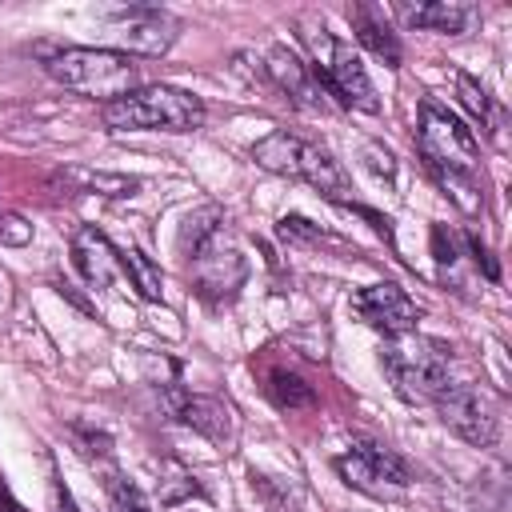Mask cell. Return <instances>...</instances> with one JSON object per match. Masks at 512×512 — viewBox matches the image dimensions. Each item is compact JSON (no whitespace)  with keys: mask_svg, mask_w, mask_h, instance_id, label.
Segmentation results:
<instances>
[{"mask_svg":"<svg viewBox=\"0 0 512 512\" xmlns=\"http://www.w3.org/2000/svg\"><path fill=\"white\" fill-rule=\"evenodd\" d=\"M380 364L392 380V392L408 404H432L448 388L452 348L436 336L400 332L380 344Z\"/></svg>","mask_w":512,"mask_h":512,"instance_id":"obj_1","label":"cell"},{"mask_svg":"<svg viewBox=\"0 0 512 512\" xmlns=\"http://www.w3.org/2000/svg\"><path fill=\"white\" fill-rule=\"evenodd\" d=\"M112 132H196L204 124L200 96L172 84H144L100 108Z\"/></svg>","mask_w":512,"mask_h":512,"instance_id":"obj_2","label":"cell"},{"mask_svg":"<svg viewBox=\"0 0 512 512\" xmlns=\"http://www.w3.org/2000/svg\"><path fill=\"white\" fill-rule=\"evenodd\" d=\"M300 40H304L308 52H312L308 72H312V80L320 84L324 96H332L340 108L380 112L376 88H372V80H368V72H364V64H360V56H356L344 40H336L324 24H304Z\"/></svg>","mask_w":512,"mask_h":512,"instance_id":"obj_3","label":"cell"},{"mask_svg":"<svg viewBox=\"0 0 512 512\" xmlns=\"http://www.w3.org/2000/svg\"><path fill=\"white\" fill-rule=\"evenodd\" d=\"M48 76L72 92L112 104L136 88L140 64L128 52H112V48H60L48 56Z\"/></svg>","mask_w":512,"mask_h":512,"instance_id":"obj_4","label":"cell"},{"mask_svg":"<svg viewBox=\"0 0 512 512\" xmlns=\"http://www.w3.org/2000/svg\"><path fill=\"white\" fill-rule=\"evenodd\" d=\"M416 148L428 172H476V132L432 96L420 104Z\"/></svg>","mask_w":512,"mask_h":512,"instance_id":"obj_5","label":"cell"},{"mask_svg":"<svg viewBox=\"0 0 512 512\" xmlns=\"http://www.w3.org/2000/svg\"><path fill=\"white\" fill-rule=\"evenodd\" d=\"M336 472H340V480H344L348 488L368 492V496L404 492V488L412 484L408 464H404L392 448H384V444H376V440H352L348 452L336 456Z\"/></svg>","mask_w":512,"mask_h":512,"instance_id":"obj_6","label":"cell"},{"mask_svg":"<svg viewBox=\"0 0 512 512\" xmlns=\"http://www.w3.org/2000/svg\"><path fill=\"white\" fill-rule=\"evenodd\" d=\"M432 404H436L444 428H452L472 448H492L496 444L500 424H496V412H492V404H488V396L480 388H472V384H448Z\"/></svg>","mask_w":512,"mask_h":512,"instance_id":"obj_7","label":"cell"},{"mask_svg":"<svg viewBox=\"0 0 512 512\" xmlns=\"http://www.w3.org/2000/svg\"><path fill=\"white\" fill-rule=\"evenodd\" d=\"M244 276H248V264L232 244H224V232L192 256V284H196L200 300L212 304V308L232 304L240 284H244Z\"/></svg>","mask_w":512,"mask_h":512,"instance_id":"obj_8","label":"cell"},{"mask_svg":"<svg viewBox=\"0 0 512 512\" xmlns=\"http://www.w3.org/2000/svg\"><path fill=\"white\" fill-rule=\"evenodd\" d=\"M352 312H356L368 328L384 332V340H388V336H400V332H416V320H420V304H416L400 284H388V280L360 288V292L352 296Z\"/></svg>","mask_w":512,"mask_h":512,"instance_id":"obj_9","label":"cell"},{"mask_svg":"<svg viewBox=\"0 0 512 512\" xmlns=\"http://www.w3.org/2000/svg\"><path fill=\"white\" fill-rule=\"evenodd\" d=\"M108 16L120 24V40L128 44V52L140 56H164L180 36V24L156 4H120L108 8Z\"/></svg>","mask_w":512,"mask_h":512,"instance_id":"obj_10","label":"cell"},{"mask_svg":"<svg viewBox=\"0 0 512 512\" xmlns=\"http://www.w3.org/2000/svg\"><path fill=\"white\" fill-rule=\"evenodd\" d=\"M264 76L296 104V108H308V112H324L328 108V100H324V92H320V84L312 80V72H308V64L296 56V52H288L284 44H276V48H268V64H264Z\"/></svg>","mask_w":512,"mask_h":512,"instance_id":"obj_11","label":"cell"},{"mask_svg":"<svg viewBox=\"0 0 512 512\" xmlns=\"http://www.w3.org/2000/svg\"><path fill=\"white\" fill-rule=\"evenodd\" d=\"M396 16H400L408 28L444 32V36H464V32L480 20V8H476V4H460V0H428V4H396Z\"/></svg>","mask_w":512,"mask_h":512,"instance_id":"obj_12","label":"cell"},{"mask_svg":"<svg viewBox=\"0 0 512 512\" xmlns=\"http://www.w3.org/2000/svg\"><path fill=\"white\" fill-rule=\"evenodd\" d=\"M72 260H76L80 276H84L92 288H108L112 276H116V268H120L116 248H112L108 236H104L100 228H92V224L76 228V236H72Z\"/></svg>","mask_w":512,"mask_h":512,"instance_id":"obj_13","label":"cell"},{"mask_svg":"<svg viewBox=\"0 0 512 512\" xmlns=\"http://www.w3.org/2000/svg\"><path fill=\"white\" fill-rule=\"evenodd\" d=\"M172 416L180 420V424H188V428H196L200 436H208L212 444H228L232 440V412H228V404H220L216 396H180V404L172 408Z\"/></svg>","mask_w":512,"mask_h":512,"instance_id":"obj_14","label":"cell"},{"mask_svg":"<svg viewBox=\"0 0 512 512\" xmlns=\"http://www.w3.org/2000/svg\"><path fill=\"white\" fill-rule=\"evenodd\" d=\"M348 20H352L356 40H360L372 56H380L388 68H400V40H396V32L388 28V20H384L372 4H352V8H348Z\"/></svg>","mask_w":512,"mask_h":512,"instance_id":"obj_15","label":"cell"},{"mask_svg":"<svg viewBox=\"0 0 512 512\" xmlns=\"http://www.w3.org/2000/svg\"><path fill=\"white\" fill-rule=\"evenodd\" d=\"M296 180H308L320 196H328V200H344V192H348V172L340 168V160L328 152V148H316V144H308L304 140V152H300V172H296Z\"/></svg>","mask_w":512,"mask_h":512,"instance_id":"obj_16","label":"cell"},{"mask_svg":"<svg viewBox=\"0 0 512 512\" xmlns=\"http://www.w3.org/2000/svg\"><path fill=\"white\" fill-rule=\"evenodd\" d=\"M300 152H304V140L292 136V132H268L252 144V160L276 176H292L300 172Z\"/></svg>","mask_w":512,"mask_h":512,"instance_id":"obj_17","label":"cell"},{"mask_svg":"<svg viewBox=\"0 0 512 512\" xmlns=\"http://www.w3.org/2000/svg\"><path fill=\"white\" fill-rule=\"evenodd\" d=\"M224 232V208L220 204H200V208H192L188 216H184V224H180V252L192 260L204 244H212L216 236Z\"/></svg>","mask_w":512,"mask_h":512,"instance_id":"obj_18","label":"cell"},{"mask_svg":"<svg viewBox=\"0 0 512 512\" xmlns=\"http://www.w3.org/2000/svg\"><path fill=\"white\" fill-rule=\"evenodd\" d=\"M60 180L72 184V192H100V196H116V200L140 192V180H136V176H124V172H84V168H68Z\"/></svg>","mask_w":512,"mask_h":512,"instance_id":"obj_19","label":"cell"},{"mask_svg":"<svg viewBox=\"0 0 512 512\" xmlns=\"http://www.w3.org/2000/svg\"><path fill=\"white\" fill-rule=\"evenodd\" d=\"M116 260L128 272V280H132V288H136L140 300L156 304L164 296V276H160V264L156 260H148L140 248H124V252H116Z\"/></svg>","mask_w":512,"mask_h":512,"instance_id":"obj_20","label":"cell"},{"mask_svg":"<svg viewBox=\"0 0 512 512\" xmlns=\"http://www.w3.org/2000/svg\"><path fill=\"white\" fill-rule=\"evenodd\" d=\"M264 392H268V400H272L276 408H284V412H296V408H312V404H316L312 384H308L304 376L288 372V368H272Z\"/></svg>","mask_w":512,"mask_h":512,"instance_id":"obj_21","label":"cell"},{"mask_svg":"<svg viewBox=\"0 0 512 512\" xmlns=\"http://www.w3.org/2000/svg\"><path fill=\"white\" fill-rule=\"evenodd\" d=\"M456 96H460V104L472 112V120H476L484 132H492V128H496V108H492V96H488V88H484L476 76L456 72Z\"/></svg>","mask_w":512,"mask_h":512,"instance_id":"obj_22","label":"cell"},{"mask_svg":"<svg viewBox=\"0 0 512 512\" xmlns=\"http://www.w3.org/2000/svg\"><path fill=\"white\" fill-rule=\"evenodd\" d=\"M108 508L112 512H148V500H144V492L132 480H124L120 472H112L108 476Z\"/></svg>","mask_w":512,"mask_h":512,"instance_id":"obj_23","label":"cell"},{"mask_svg":"<svg viewBox=\"0 0 512 512\" xmlns=\"http://www.w3.org/2000/svg\"><path fill=\"white\" fill-rule=\"evenodd\" d=\"M276 232H280V240H288V244H324V240H332L320 224H312L308 216H280V224H276Z\"/></svg>","mask_w":512,"mask_h":512,"instance_id":"obj_24","label":"cell"},{"mask_svg":"<svg viewBox=\"0 0 512 512\" xmlns=\"http://www.w3.org/2000/svg\"><path fill=\"white\" fill-rule=\"evenodd\" d=\"M360 160H364V168H368L376 180H384V184L396 180V156H392V148H384L380 140H368V144L360 148Z\"/></svg>","mask_w":512,"mask_h":512,"instance_id":"obj_25","label":"cell"},{"mask_svg":"<svg viewBox=\"0 0 512 512\" xmlns=\"http://www.w3.org/2000/svg\"><path fill=\"white\" fill-rule=\"evenodd\" d=\"M348 212H356L360 220H368V228L380 236V240H388L392 248H396V228H392V216H384V212H376V208H368V204H356V200H340Z\"/></svg>","mask_w":512,"mask_h":512,"instance_id":"obj_26","label":"cell"},{"mask_svg":"<svg viewBox=\"0 0 512 512\" xmlns=\"http://www.w3.org/2000/svg\"><path fill=\"white\" fill-rule=\"evenodd\" d=\"M432 256H436L440 268H456V260H460L456 240H452V232L444 224H432Z\"/></svg>","mask_w":512,"mask_h":512,"instance_id":"obj_27","label":"cell"},{"mask_svg":"<svg viewBox=\"0 0 512 512\" xmlns=\"http://www.w3.org/2000/svg\"><path fill=\"white\" fill-rule=\"evenodd\" d=\"M32 240V224L20 216V212H8V216H0V244H28Z\"/></svg>","mask_w":512,"mask_h":512,"instance_id":"obj_28","label":"cell"},{"mask_svg":"<svg viewBox=\"0 0 512 512\" xmlns=\"http://www.w3.org/2000/svg\"><path fill=\"white\" fill-rule=\"evenodd\" d=\"M468 248H472V256H476V264L484 268V276H488V280H500V268H496V260H492V252L484 248V240H480L476 232H468Z\"/></svg>","mask_w":512,"mask_h":512,"instance_id":"obj_29","label":"cell"},{"mask_svg":"<svg viewBox=\"0 0 512 512\" xmlns=\"http://www.w3.org/2000/svg\"><path fill=\"white\" fill-rule=\"evenodd\" d=\"M76 440L84 444V448H80L84 456H92V452H96V456H108V444H112L104 432H84V428H76Z\"/></svg>","mask_w":512,"mask_h":512,"instance_id":"obj_30","label":"cell"},{"mask_svg":"<svg viewBox=\"0 0 512 512\" xmlns=\"http://www.w3.org/2000/svg\"><path fill=\"white\" fill-rule=\"evenodd\" d=\"M52 512H80V508H76V500H72V492L64 488V480H60V476H52Z\"/></svg>","mask_w":512,"mask_h":512,"instance_id":"obj_31","label":"cell"},{"mask_svg":"<svg viewBox=\"0 0 512 512\" xmlns=\"http://www.w3.org/2000/svg\"><path fill=\"white\" fill-rule=\"evenodd\" d=\"M0 512H20V504L12 500V492H8V484L0 480Z\"/></svg>","mask_w":512,"mask_h":512,"instance_id":"obj_32","label":"cell"}]
</instances>
